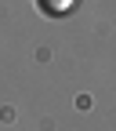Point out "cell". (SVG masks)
<instances>
[{
  "mask_svg": "<svg viewBox=\"0 0 116 131\" xmlns=\"http://www.w3.org/2000/svg\"><path fill=\"white\" fill-rule=\"evenodd\" d=\"M69 4H73V0H36V7H40L44 15H51V18H55V15H65Z\"/></svg>",
  "mask_w": 116,
  "mask_h": 131,
  "instance_id": "obj_1",
  "label": "cell"
}]
</instances>
